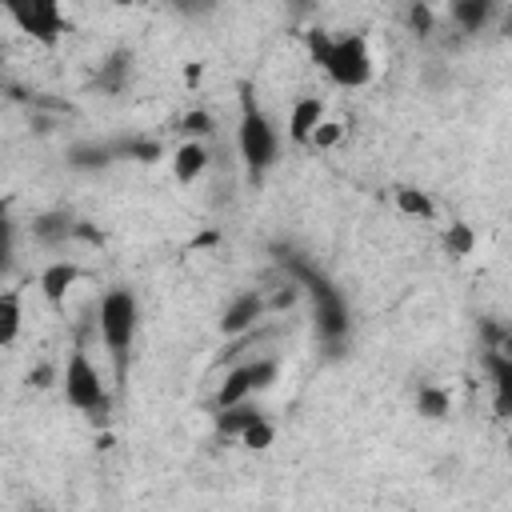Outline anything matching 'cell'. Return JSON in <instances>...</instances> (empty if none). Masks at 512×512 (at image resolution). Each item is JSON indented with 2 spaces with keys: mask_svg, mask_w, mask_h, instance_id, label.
<instances>
[{
  "mask_svg": "<svg viewBox=\"0 0 512 512\" xmlns=\"http://www.w3.org/2000/svg\"><path fill=\"white\" fill-rule=\"evenodd\" d=\"M304 44H308L312 64H316L336 88L356 92V88L372 84L376 60H372L368 36H360V32H324V28H312V32H304Z\"/></svg>",
  "mask_w": 512,
  "mask_h": 512,
  "instance_id": "1",
  "label": "cell"
},
{
  "mask_svg": "<svg viewBox=\"0 0 512 512\" xmlns=\"http://www.w3.org/2000/svg\"><path fill=\"white\" fill-rule=\"evenodd\" d=\"M96 328H100L104 352L124 372V364L132 356V344H136V332H140V300H136V292L124 288V284L108 288L100 296V304H96Z\"/></svg>",
  "mask_w": 512,
  "mask_h": 512,
  "instance_id": "2",
  "label": "cell"
},
{
  "mask_svg": "<svg viewBox=\"0 0 512 512\" xmlns=\"http://www.w3.org/2000/svg\"><path fill=\"white\" fill-rule=\"evenodd\" d=\"M236 152H240L244 168L252 172V180H260L276 164V156H280V132L256 108V100L248 96V88H244V112H240V124H236Z\"/></svg>",
  "mask_w": 512,
  "mask_h": 512,
  "instance_id": "3",
  "label": "cell"
},
{
  "mask_svg": "<svg viewBox=\"0 0 512 512\" xmlns=\"http://www.w3.org/2000/svg\"><path fill=\"white\" fill-rule=\"evenodd\" d=\"M60 388H64V400L68 408L84 412L88 420H104L108 408H112V396H108V384L100 376V368L88 360L84 348H76L64 364V376H60Z\"/></svg>",
  "mask_w": 512,
  "mask_h": 512,
  "instance_id": "4",
  "label": "cell"
},
{
  "mask_svg": "<svg viewBox=\"0 0 512 512\" xmlns=\"http://www.w3.org/2000/svg\"><path fill=\"white\" fill-rule=\"evenodd\" d=\"M0 8L8 12V20L36 44L56 48L68 32V12L64 0H0Z\"/></svg>",
  "mask_w": 512,
  "mask_h": 512,
  "instance_id": "5",
  "label": "cell"
},
{
  "mask_svg": "<svg viewBox=\"0 0 512 512\" xmlns=\"http://www.w3.org/2000/svg\"><path fill=\"white\" fill-rule=\"evenodd\" d=\"M280 376V356L276 352H260V356H244L236 360L228 372H224V384L216 388V408L220 404H236V400H248L264 388H272Z\"/></svg>",
  "mask_w": 512,
  "mask_h": 512,
  "instance_id": "6",
  "label": "cell"
},
{
  "mask_svg": "<svg viewBox=\"0 0 512 512\" xmlns=\"http://www.w3.org/2000/svg\"><path fill=\"white\" fill-rule=\"evenodd\" d=\"M264 312H268V304H264V292H260V288L236 292V296L224 304V312H220V332H224V336H240V332H248L252 324H260Z\"/></svg>",
  "mask_w": 512,
  "mask_h": 512,
  "instance_id": "7",
  "label": "cell"
},
{
  "mask_svg": "<svg viewBox=\"0 0 512 512\" xmlns=\"http://www.w3.org/2000/svg\"><path fill=\"white\" fill-rule=\"evenodd\" d=\"M324 116H328L324 96H296L292 108H288V140L292 144H308Z\"/></svg>",
  "mask_w": 512,
  "mask_h": 512,
  "instance_id": "8",
  "label": "cell"
},
{
  "mask_svg": "<svg viewBox=\"0 0 512 512\" xmlns=\"http://www.w3.org/2000/svg\"><path fill=\"white\" fill-rule=\"evenodd\" d=\"M76 280H80V268H76L72 260H52V264H44V268H40L36 288H40V296H44L52 308H60V304H64V296L76 288Z\"/></svg>",
  "mask_w": 512,
  "mask_h": 512,
  "instance_id": "9",
  "label": "cell"
},
{
  "mask_svg": "<svg viewBox=\"0 0 512 512\" xmlns=\"http://www.w3.org/2000/svg\"><path fill=\"white\" fill-rule=\"evenodd\" d=\"M312 292H316V328H320V336H324V340H332V344H336V340L348 332L344 300H340L332 288H324V284H316Z\"/></svg>",
  "mask_w": 512,
  "mask_h": 512,
  "instance_id": "10",
  "label": "cell"
},
{
  "mask_svg": "<svg viewBox=\"0 0 512 512\" xmlns=\"http://www.w3.org/2000/svg\"><path fill=\"white\" fill-rule=\"evenodd\" d=\"M208 164H212V156H208V144H204V140L184 136V144L172 152V176H176V184L200 180V176L208 172Z\"/></svg>",
  "mask_w": 512,
  "mask_h": 512,
  "instance_id": "11",
  "label": "cell"
},
{
  "mask_svg": "<svg viewBox=\"0 0 512 512\" xmlns=\"http://www.w3.org/2000/svg\"><path fill=\"white\" fill-rule=\"evenodd\" d=\"M256 416H264L260 408H256V396H248V400H236V404H220L216 408V432L220 436H240Z\"/></svg>",
  "mask_w": 512,
  "mask_h": 512,
  "instance_id": "12",
  "label": "cell"
},
{
  "mask_svg": "<svg viewBox=\"0 0 512 512\" xmlns=\"http://www.w3.org/2000/svg\"><path fill=\"white\" fill-rule=\"evenodd\" d=\"M24 332V296L20 288L0 292V348H12Z\"/></svg>",
  "mask_w": 512,
  "mask_h": 512,
  "instance_id": "13",
  "label": "cell"
},
{
  "mask_svg": "<svg viewBox=\"0 0 512 512\" xmlns=\"http://www.w3.org/2000/svg\"><path fill=\"white\" fill-rule=\"evenodd\" d=\"M496 16V0H452V20L460 32H484Z\"/></svg>",
  "mask_w": 512,
  "mask_h": 512,
  "instance_id": "14",
  "label": "cell"
},
{
  "mask_svg": "<svg viewBox=\"0 0 512 512\" xmlns=\"http://www.w3.org/2000/svg\"><path fill=\"white\" fill-rule=\"evenodd\" d=\"M392 200H396V212H404V216H412V220H436L432 196L420 192V188H412V184H400V188L392 192Z\"/></svg>",
  "mask_w": 512,
  "mask_h": 512,
  "instance_id": "15",
  "label": "cell"
},
{
  "mask_svg": "<svg viewBox=\"0 0 512 512\" xmlns=\"http://www.w3.org/2000/svg\"><path fill=\"white\" fill-rule=\"evenodd\" d=\"M448 412H452L448 388H440V384H420V388H416V416H424V420H444Z\"/></svg>",
  "mask_w": 512,
  "mask_h": 512,
  "instance_id": "16",
  "label": "cell"
},
{
  "mask_svg": "<svg viewBox=\"0 0 512 512\" xmlns=\"http://www.w3.org/2000/svg\"><path fill=\"white\" fill-rule=\"evenodd\" d=\"M32 232H36L40 244H64V240L76 232V224H72L68 212H44V216H36Z\"/></svg>",
  "mask_w": 512,
  "mask_h": 512,
  "instance_id": "17",
  "label": "cell"
},
{
  "mask_svg": "<svg viewBox=\"0 0 512 512\" xmlns=\"http://www.w3.org/2000/svg\"><path fill=\"white\" fill-rule=\"evenodd\" d=\"M236 440H240V448H248V452H268V448L276 444V424H272L268 416H256Z\"/></svg>",
  "mask_w": 512,
  "mask_h": 512,
  "instance_id": "18",
  "label": "cell"
},
{
  "mask_svg": "<svg viewBox=\"0 0 512 512\" xmlns=\"http://www.w3.org/2000/svg\"><path fill=\"white\" fill-rule=\"evenodd\" d=\"M108 160H112V148H104V144H76V148L68 152V164L80 168V172L108 168Z\"/></svg>",
  "mask_w": 512,
  "mask_h": 512,
  "instance_id": "19",
  "label": "cell"
},
{
  "mask_svg": "<svg viewBox=\"0 0 512 512\" xmlns=\"http://www.w3.org/2000/svg\"><path fill=\"white\" fill-rule=\"evenodd\" d=\"M472 248H476V232H472L468 224L456 220V224L444 228V252H448V256H468Z\"/></svg>",
  "mask_w": 512,
  "mask_h": 512,
  "instance_id": "20",
  "label": "cell"
},
{
  "mask_svg": "<svg viewBox=\"0 0 512 512\" xmlns=\"http://www.w3.org/2000/svg\"><path fill=\"white\" fill-rule=\"evenodd\" d=\"M12 260H16V224L8 212H0V276L12 268Z\"/></svg>",
  "mask_w": 512,
  "mask_h": 512,
  "instance_id": "21",
  "label": "cell"
},
{
  "mask_svg": "<svg viewBox=\"0 0 512 512\" xmlns=\"http://www.w3.org/2000/svg\"><path fill=\"white\" fill-rule=\"evenodd\" d=\"M124 80H128V56L108 60V68L96 76V84H100V88H108V92H120V88H124Z\"/></svg>",
  "mask_w": 512,
  "mask_h": 512,
  "instance_id": "22",
  "label": "cell"
},
{
  "mask_svg": "<svg viewBox=\"0 0 512 512\" xmlns=\"http://www.w3.org/2000/svg\"><path fill=\"white\" fill-rule=\"evenodd\" d=\"M340 140H344V124L324 116V120L316 124V132H312V140H308V144H312V148H332V144H340Z\"/></svg>",
  "mask_w": 512,
  "mask_h": 512,
  "instance_id": "23",
  "label": "cell"
},
{
  "mask_svg": "<svg viewBox=\"0 0 512 512\" xmlns=\"http://www.w3.org/2000/svg\"><path fill=\"white\" fill-rule=\"evenodd\" d=\"M172 4V12H180L184 20H204V16H212L216 8H220V0H168Z\"/></svg>",
  "mask_w": 512,
  "mask_h": 512,
  "instance_id": "24",
  "label": "cell"
},
{
  "mask_svg": "<svg viewBox=\"0 0 512 512\" xmlns=\"http://www.w3.org/2000/svg\"><path fill=\"white\" fill-rule=\"evenodd\" d=\"M432 24H436V12H432L424 0H412V8H408V28H412L416 36H428Z\"/></svg>",
  "mask_w": 512,
  "mask_h": 512,
  "instance_id": "25",
  "label": "cell"
},
{
  "mask_svg": "<svg viewBox=\"0 0 512 512\" xmlns=\"http://www.w3.org/2000/svg\"><path fill=\"white\" fill-rule=\"evenodd\" d=\"M180 128H184V136H192V140H208V136H212V116H208L204 108H196V112H188V116L180 120Z\"/></svg>",
  "mask_w": 512,
  "mask_h": 512,
  "instance_id": "26",
  "label": "cell"
},
{
  "mask_svg": "<svg viewBox=\"0 0 512 512\" xmlns=\"http://www.w3.org/2000/svg\"><path fill=\"white\" fill-rule=\"evenodd\" d=\"M184 80L196 84V80H200V64H188V68H184Z\"/></svg>",
  "mask_w": 512,
  "mask_h": 512,
  "instance_id": "27",
  "label": "cell"
},
{
  "mask_svg": "<svg viewBox=\"0 0 512 512\" xmlns=\"http://www.w3.org/2000/svg\"><path fill=\"white\" fill-rule=\"evenodd\" d=\"M0 60H4V36H0Z\"/></svg>",
  "mask_w": 512,
  "mask_h": 512,
  "instance_id": "28",
  "label": "cell"
}]
</instances>
